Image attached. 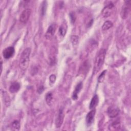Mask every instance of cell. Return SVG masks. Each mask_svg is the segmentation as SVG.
<instances>
[{
	"instance_id": "5bb4252c",
	"label": "cell",
	"mask_w": 131,
	"mask_h": 131,
	"mask_svg": "<svg viewBox=\"0 0 131 131\" xmlns=\"http://www.w3.org/2000/svg\"><path fill=\"white\" fill-rule=\"evenodd\" d=\"M113 25V24L112 23V22H111V21H109V20H107V21H105L104 23V24H103V25L102 26V30L103 31L108 30L110 28H111V27H112Z\"/></svg>"
},
{
	"instance_id": "7a4b0ae2",
	"label": "cell",
	"mask_w": 131,
	"mask_h": 131,
	"mask_svg": "<svg viewBox=\"0 0 131 131\" xmlns=\"http://www.w3.org/2000/svg\"><path fill=\"white\" fill-rule=\"evenodd\" d=\"M31 51L30 48H27L23 51L21 54L19 66L23 70H26L29 66Z\"/></svg>"
},
{
	"instance_id": "30bf717a",
	"label": "cell",
	"mask_w": 131,
	"mask_h": 131,
	"mask_svg": "<svg viewBox=\"0 0 131 131\" xmlns=\"http://www.w3.org/2000/svg\"><path fill=\"white\" fill-rule=\"evenodd\" d=\"M118 113L119 110L116 107L111 106L107 110V114L110 118L116 117L118 115Z\"/></svg>"
},
{
	"instance_id": "ac0fdd59",
	"label": "cell",
	"mask_w": 131,
	"mask_h": 131,
	"mask_svg": "<svg viewBox=\"0 0 131 131\" xmlns=\"http://www.w3.org/2000/svg\"><path fill=\"white\" fill-rule=\"evenodd\" d=\"M106 72V70H104L100 74V75H99V76L98 77V81L99 82H103V81L104 80V77H105Z\"/></svg>"
},
{
	"instance_id": "7402d4cb",
	"label": "cell",
	"mask_w": 131,
	"mask_h": 131,
	"mask_svg": "<svg viewBox=\"0 0 131 131\" xmlns=\"http://www.w3.org/2000/svg\"><path fill=\"white\" fill-rule=\"evenodd\" d=\"M70 17L71 18L72 23H74L75 22V19H76V17H75V15L74 13L71 12L70 14Z\"/></svg>"
},
{
	"instance_id": "44dd1931",
	"label": "cell",
	"mask_w": 131,
	"mask_h": 131,
	"mask_svg": "<svg viewBox=\"0 0 131 131\" xmlns=\"http://www.w3.org/2000/svg\"><path fill=\"white\" fill-rule=\"evenodd\" d=\"M71 41H72V42L73 43V45H76L78 42V36H75V35L72 36L71 38Z\"/></svg>"
},
{
	"instance_id": "9a60e30c",
	"label": "cell",
	"mask_w": 131,
	"mask_h": 131,
	"mask_svg": "<svg viewBox=\"0 0 131 131\" xmlns=\"http://www.w3.org/2000/svg\"><path fill=\"white\" fill-rule=\"evenodd\" d=\"M53 100L52 94L51 92H48L46 95V101L48 105H50Z\"/></svg>"
},
{
	"instance_id": "8fae6325",
	"label": "cell",
	"mask_w": 131,
	"mask_h": 131,
	"mask_svg": "<svg viewBox=\"0 0 131 131\" xmlns=\"http://www.w3.org/2000/svg\"><path fill=\"white\" fill-rule=\"evenodd\" d=\"M99 101V98L97 95H95L91 99L89 105V108L90 110H93L95 108V107L97 105Z\"/></svg>"
},
{
	"instance_id": "d6986e66",
	"label": "cell",
	"mask_w": 131,
	"mask_h": 131,
	"mask_svg": "<svg viewBox=\"0 0 131 131\" xmlns=\"http://www.w3.org/2000/svg\"><path fill=\"white\" fill-rule=\"evenodd\" d=\"M47 2L46 1H43L42 3V5H41V13L42 15H43L45 13L46 10V8H47Z\"/></svg>"
},
{
	"instance_id": "9c48e42d",
	"label": "cell",
	"mask_w": 131,
	"mask_h": 131,
	"mask_svg": "<svg viewBox=\"0 0 131 131\" xmlns=\"http://www.w3.org/2000/svg\"><path fill=\"white\" fill-rule=\"evenodd\" d=\"M64 113H63V111L62 108H60L59 111L58 116L57 117V119L56 120L55 124H56V126L57 128H59L63 122V119H64Z\"/></svg>"
},
{
	"instance_id": "6da1fadb",
	"label": "cell",
	"mask_w": 131,
	"mask_h": 131,
	"mask_svg": "<svg viewBox=\"0 0 131 131\" xmlns=\"http://www.w3.org/2000/svg\"><path fill=\"white\" fill-rule=\"evenodd\" d=\"M105 54L106 51L104 49H100L97 53L94 61V66L93 71L94 74H96V73H97L102 68V65L104 63Z\"/></svg>"
},
{
	"instance_id": "5b68a950",
	"label": "cell",
	"mask_w": 131,
	"mask_h": 131,
	"mask_svg": "<svg viewBox=\"0 0 131 131\" xmlns=\"http://www.w3.org/2000/svg\"><path fill=\"white\" fill-rule=\"evenodd\" d=\"M15 50L13 47H9L5 48L3 51V56L4 58L8 59L11 58L14 54Z\"/></svg>"
},
{
	"instance_id": "ba28073f",
	"label": "cell",
	"mask_w": 131,
	"mask_h": 131,
	"mask_svg": "<svg viewBox=\"0 0 131 131\" xmlns=\"http://www.w3.org/2000/svg\"><path fill=\"white\" fill-rule=\"evenodd\" d=\"M55 30H56V26L55 25H50L48 28V30L46 33V34H45V36L46 37V38L47 39H51L54 34H55Z\"/></svg>"
},
{
	"instance_id": "3957f363",
	"label": "cell",
	"mask_w": 131,
	"mask_h": 131,
	"mask_svg": "<svg viewBox=\"0 0 131 131\" xmlns=\"http://www.w3.org/2000/svg\"><path fill=\"white\" fill-rule=\"evenodd\" d=\"M130 1L125 2L124 5L122 7L120 13V15L122 18L125 19L128 17L130 11Z\"/></svg>"
},
{
	"instance_id": "ffe728a7",
	"label": "cell",
	"mask_w": 131,
	"mask_h": 131,
	"mask_svg": "<svg viewBox=\"0 0 131 131\" xmlns=\"http://www.w3.org/2000/svg\"><path fill=\"white\" fill-rule=\"evenodd\" d=\"M59 33L61 36H64L66 33V30L65 29V28L63 26H60L59 29Z\"/></svg>"
},
{
	"instance_id": "8992f818",
	"label": "cell",
	"mask_w": 131,
	"mask_h": 131,
	"mask_svg": "<svg viewBox=\"0 0 131 131\" xmlns=\"http://www.w3.org/2000/svg\"><path fill=\"white\" fill-rule=\"evenodd\" d=\"M114 5L112 3L107 5L102 11V15L104 17H107L109 16L113 11Z\"/></svg>"
},
{
	"instance_id": "2e32d148",
	"label": "cell",
	"mask_w": 131,
	"mask_h": 131,
	"mask_svg": "<svg viewBox=\"0 0 131 131\" xmlns=\"http://www.w3.org/2000/svg\"><path fill=\"white\" fill-rule=\"evenodd\" d=\"M12 127L15 130H18L20 128V124L18 121L15 120L12 123Z\"/></svg>"
},
{
	"instance_id": "7c38bea8",
	"label": "cell",
	"mask_w": 131,
	"mask_h": 131,
	"mask_svg": "<svg viewBox=\"0 0 131 131\" xmlns=\"http://www.w3.org/2000/svg\"><path fill=\"white\" fill-rule=\"evenodd\" d=\"M82 88V83L79 82L76 86L75 90L73 93L72 98L73 100H76L78 98V94L80 91L81 89Z\"/></svg>"
},
{
	"instance_id": "4fadbf2b",
	"label": "cell",
	"mask_w": 131,
	"mask_h": 131,
	"mask_svg": "<svg viewBox=\"0 0 131 131\" xmlns=\"http://www.w3.org/2000/svg\"><path fill=\"white\" fill-rule=\"evenodd\" d=\"M20 89V84L17 82H13L10 86L9 91L11 93H14L19 91Z\"/></svg>"
},
{
	"instance_id": "603a6c76",
	"label": "cell",
	"mask_w": 131,
	"mask_h": 131,
	"mask_svg": "<svg viewBox=\"0 0 131 131\" xmlns=\"http://www.w3.org/2000/svg\"><path fill=\"white\" fill-rule=\"evenodd\" d=\"M49 80H50V81L51 83H54V82L55 81V80H56V76H55V75H53V74L51 75L50 76V77H49Z\"/></svg>"
},
{
	"instance_id": "52a82bcc",
	"label": "cell",
	"mask_w": 131,
	"mask_h": 131,
	"mask_svg": "<svg viewBox=\"0 0 131 131\" xmlns=\"http://www.w3.org/2000/svg\"><path fill=\"white\" fill-rule=\"evenodd\" d=\"M96 113V110L93 109L91 110L90 112H89L86 116L85 121L86 123L88 126H90L93 123L94 119V117Z\"/></svg>"
},
{
	"instance_id": "277c9868",
	"label": "cell",
	"mask_w": 131,
	"mask_h": 131,
	"mask_svg": "<svg viewBox=\"0 0 131 131\" xmlns=\"http://www.w3.org/2000/svg\"><path fill=\"white\" fill-rule=\"evenodd\" d=\"M31 13V10L30 9L28 8L23 10L20 15V17H19L20 21H21L24 24L26 23L30 17Z\"/></svg>"
},
{
	"instance_id": "e0dca14e",
	"label": "cell",
	"mask_w": 131,
	"mask_h": 131,
	"mask_svg": "<svg viewBox=\"0 0 131 131\" xmlns=\"http://www.w3.org/2000/svg\"><path fill=\"white\" fill-rule=\"evenodd\" d=\"M119 127H120L119 122H115L111 124V127H109V129L111 130H117V129H118Z\"/></svg>"
}]
</instances>
